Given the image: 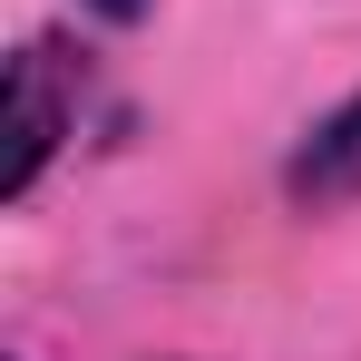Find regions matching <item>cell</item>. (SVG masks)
Segmentation results:
<instances>
[{
  "label": "cell",
  "instance_id": "6da1fadb",
  "mask_svg": "<svg viewBox=\"0 0 361 361\" xmlns=\"http://www.w3.org/2000/svg\"><path fill=\"white\" fill-rule=\"evenodd\" d=\"M49 147H59L49 49H20V59H10V166H0V185H10V195H30V176L49 166Z\"/></svg>",
  "mask_w": 361,
  "mask_h": 361
},
{
  "label": "cell",
  "instance_id": "7a4b0ae2",
  "mask_svg": "<svg viewBox=\"0 0 361 361\" xmlns=\"http://www.w3.org/2000/svg\"><path fill=\"white\" fill-rule=\"evenodd\" d=\"M293 195L302 205H332V195H361V98L342 118L312 127V147L293 157Z\"/></svg>",
  "mask_w": 361,
  "mask_h": 361
},
{
  "label": "cell",
  "instance_id": "3957f363",
  "mask_svg": "<svg viewBox=\"0 0 361 361\" xmlns=\"http://www.w3.org/2000/svg\"><path fill=\"white\" fill-rule=\"evenodd\" d=\"M98 10H108V20H137V10H147V0H98Z\"/></svg>",
  "mask_w": 361,
  "mask_h": 361
}]
</instances>
